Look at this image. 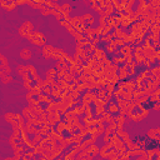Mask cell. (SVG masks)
Here are the masks:
<instances>
[{
	"instance_id": "6da1fadb",
	"label": "cell",
	"mask_w": 160,
	"mask_h": 160,
	"mask_svg": "<svg viewBox=\"0 0 160 160\" xmlns=\"http://www.w3.org/2000/svg\"><path fill=\"white\" fill-rule=\"evenodd\" d=\"M134 54V60L138 63V65L143 64V60L146 58L145 56V50L143 48V45H135V50L133 51Z\"/></svg>"
},
{
	"instance_id": "7a4b0ae2",
	"label": "cell",
	"mask_w": 160,
	"mask_h": 160,
	"mask_svg": "<svg viewBox=\"0 0 160 160\" xmlns=\"http://www.w3.org/2000/svg\"><path fill=\"white\" fill-rule=\"evenodd\" d=\"M54 50H55L54 46L46 44V45H44L43 48H41V55H43V58L45 59V60H50V59H53Z\"/></svg>"
},
{
	"instance_id": "3957f363",
	"label": "cell",
	"mask_w": 160,
	"mask_h": 160,
	"mask_svg": "<svg viewBox=\"0 0 160 160\" xmlns=\"http://www.w3.org/2000/svg\"><path fill=\"white\" fill-rule=\"evenodd\" d=\"M114 151V145H113L111 141H109V143H105V145L103 148H100V156L102 158H109L110 154Z\"/></svg>"
},
{
	"instance_id": "277c9868",
	"label": "cell",
	"mask_w": 160,
	"mask_h": 160,
	"mask_svg": "<svg viewBox=\"0 0 160 160\" xmlns=\"http://www.w3.org/2000/svg\"><path fill=\"white\" fill-rule=\"evenodd\" d=\"M56 75H58V70L56 68H49L46 70V74H45V79L48 81V84L51 85L56 80Z\"/></svg>"
},
{
	"instance_id": "5b68a950",
	"label": "cell",
	"mask_w": 160,
	"mask_h": 160,
	"mask_svg": "<svg viewBox=\"0 0 160 160\" xmlns=\"http://www.w3.org/2000/svg\"><path fill=\"white\" fill-rule=\"evenodd\" d=\"M0 5H1V8L7 11H13L18 7L15 0H0Z\"/></svg>"
},
{
	"instance_id": "8992f818",
	"label": "cell",
	"mask_w": 160,
	"mask_h": 160,
	"mask_svg": "<svg viewBox=\"0 0 160 160\" xmlns=\"http://www.w3.org/2000/svg\"><path fill=\"white\" fill-rule=\"evenodd\" d=\"M146 138L158 141V140L160 139V126H159V128H153V129H149V130H148Z\"/></svg>"
},
{
	"instance_id": "52a82bcc",
	"label": "cell",
	"mask_w": 160,
	"mask_h": 160,
	"mask_svg": "<svg viewBox=\"0 0 160 160\" xmlns=\"http://www.w3.org/2000/svg\"><path fill=\"white\" fill-rule=\"evenodd\" d=\"M68 56L69 55L66 51L63 49H58V48H55L54 54H53V59H54V60H66Z\"/></svg>"
},
{
	"instance_id": "ba28073f",
	"label": "cell",
	"mask_w": 160,
	"mask_h": 160,
	"mask_svg": "<svg viewBox=\"0 0 160 160\" xmlns=\"http://www.w3.org/2000/svg\"><path fill=\"white\" fill-rule=\"evenodd\" d=\"M21 114L25 116V119H26V120H28V119H34V118H39V115H38L37 113H35V111L31 109V106H30V105L23 109Z\"/></svg>"
},
{
	"instance_id": "9c48e42d",
	"label": "cell",
	"mask_w": 160,
	"mask_h": 160,
	"mask_svg": "<svg viewBox=\"0 0 160 160\" xmlns=\"http://www.w3.org/2000/svg\"><path fill=\"white\" fill-rule=\"evenodd\" d=\"M106 110H108L109 113H111L113 115H115V114H119V110H120V108H119V105H118V103L116 102H110L106 104Z\"/></svg>"
},
{
	"instance_id": "30bf717a",
	"label": "cell",
	"mask_w": 160,
	"mask_h": 160,
	"mask_svg": "<svg viewBox=\"0 0 160 160\" xmlns=\"http://www.w3.org/2000/svg\"><path fill=\"white\" fill-rule=\"evenodd\" d=\"M119 16H120V20H121V26L123 28H129V26H132V24H133V20L130 19V16L129 15H126L125 13H121V14H119Z\"/></svg>"
},
{
	"instance_id": "8fae6325",
	"label": "cell",
	"mask_w": 160,
	"mask_h": 160,
	"mask_svg": "<svg viewBox=\"0 0 160 160\" xmlns=\"http://www.w3.org/2000/svg\"><path fill=\"white\" fill-rule=\"evenodd\" d=\"M68 125H69V124H68L66 121H65V120H60V121H58V123L55 124L54 129L56 130V132H58L59 134H64L65 132H66Z\"/></svg>"
},
{
	"instance_id": "7c38bea8",
	"label": "cell",
	"mask_w": 160,
	"mask_h": 160,
	"mask_svg": "<svg viewBox=\"0 0 160 160\" xmlns=\"http://www.w3.org/2000/svg\"><path fill=\"white\" fill-rule=\"evenodd\" d=\"M78 118H80V116H78V114H76V113H75L73 109L68 110V111L64 114V120L66 121L68 124H69L70 121H73V120H75V119H78Z\"/></svg>"
},
{
	"instance_id": "4fadbf2b",
	"label": "cell",
	"mask_w": 160,
	"mask_h": 160,
	"mask_svg": "<svg viewBox=\"0 0 160 160\" xmlns=\"http://www.w3.org/2000/svg\"><path fill=\"white\" fill-rule=\"evenodd\" d=\"M99 119L102 120L103 123H105V124H109L110 121L114 120V115H113L111 113H109L108 110H105V111L103 113V114L99 116Z\"/></svg>"
},
{
	"instance_id": "5bb4252c",
	"label": "cell",
	"mask_w": 160,
	"mask_h": 160,
	"mask_svg": "<svg viewBox=\"0 0 160 160\" xmlns=\"http://www.w3.org/2000/svg\"><path fill=\"white\" fill-rule=\"evenodd\" d=\"M83 20H84L86 26H93L94 23H95V18H94V15L91 13H86L83 15Z\"/></svg>"
},
{
	"instance_id": "9a60e30c",
	"label": "cell",
	"mask_w": 160,
	"mask_h": 160,
	"mask_svg": "<svg viewBox=\"0 0 160 160\" xmlns=\"http://www.w3.org/2000/svg\"><path fill=\"white\" fill-rule=\"evenodd\" d=\"M114 120L118 124V128H124V124L126 121V116L125 115H121V114H115L114 115Z\"/></svg>"
},
{
	"instance_id": "2e32d148",
	"label": "cell",
	"mask_w": 160,
	"mask_h": 160,
	"mask_svg": "<svg viewBox=\"0 0 160 160\" xmlns=\"http://www.w3.org/2000/svg\"><path fill=\"white\" fill-rule=\"evenodd\" d=\"M19 55H20V58L23 59V60H29V59L33 56V53H31V50L29 48H24V49L20 50Z\"/></svg>"
},
{
	"instance_id": "e0dca14e",
	"label": "cell",
	"mask_w": 160,
	"mask_h": 160,
	"mask_svg": "<svg viewBox=\"0 0 160 160\" xmlns=\"http://www.w3.org/2000/svg\"><path fill=\"white\" fill-rule=\"evenodd\" d=\"M85 150H86V151H89V153H90L93 156H96L98 154H100V148H99V146L96 145V143H93L91 145H89V146L86 148Z\"/></svg>"
},
{
	"instance_id": "ac0fdd59",
	"label": "cell",
	"mask_w": 160,
	"mask_h": 160,
	"mask_svg": "<svg viewBox=\"0 0 160 160\" xmlns=\"http://www.w3.org/2000/svg\"><path fill=\"white\" fill-rule=\"evenodd\" d=\"M118 76H119L120 80H126L129 78V73H128V69L125 66H119V70H118Z\"/></svg>"
},
{
	"instance_id": "d6986e66",
	"label": "cell",
	"mask_w": 160,
	"mask_h": 160,
	"mask_svg": "<svg viewBox=\"0 0 160 160\" xmlns=\"http://www.w3.org/2000/svg\"><path fill=\"white\" fill-rule=\"evenodd\" d=\"M126 31H124V29H121L120 26L119 28H115L114 30H113V37L114 38H120V39H124L126 37Z\"/></svg>"
},
{
	"instance_id": "ffe728a7",
	"label": "cell",
	"mask_w": 160,
	"mask_h": 160,
	"mask_svg": "<svg viewBox=\"0 0 160 160\" xmlns=\"http://www.w3.org/2000/svg\"><path fill=\"white\" fill-rule=\"evenodd\" d=\"M55 68L58 72L59 70H66V72H69V64L66 60H58L55 64Z\"/></svg>"
},
{
	"instance_id": "44dd1931",
	"label": "cell",
	"mask_w": 160,
	"mask_h": 160,
	"mask_svg": "<svg viewBox=\"0 0 160 160\" xmlns=\"http://www.w3.org/2000/svg\"><path fill=\"white\" fill-rule=\"evenodd\" d=\"M160 102V86L154 90L151 94H150V103L154 104V103H159Z\"/></svg>"
},
{
	"instance_id": "7402d4cb",
	"label": "cell",
	"mask_w": 160,
	"mask_h": 160,
	"mask_svg": "<svg viewBox=\"0 0 160 160\" xmlns=\"http://www.w3.org/2000/svg\"><path fill=\"white\" fill-rule=\"evenodd\" d=\"M124 89H126V90H130L133 91L134 89H136V81L135 80H124Z\"/></svg>"
},
{
	"instance_id": "603a6c76",
	"label": "cell",
	"mask_w": 160,
	"mask_h": 160,
	"mask_svg": "<svg viewBox=\"0 0 160 160\" xmlns=\"http://www.w3.org/2000/svg\"><path fill=\"white\" fill-rule=\"evenodd\" d=\"M111 61L114 63V64H116V65H119V66H123V65L126 63L125 61V58H124L123 55H114V56L111 58Z\"/></svg>"
},
{
	"instance_id": "cb8c5ba5",
	"label": "cell",
	"mask_w": 160,
	"mask_h": 160,
	"mask_svg": "<svg viewBox=\"0 0 160 160\" xmlns=\"http://www.w3.org/2000/svg\"><path fill=\"white\" fill-rule=\"evenodd\" d=\"M0 79H1L3 84H9V83H13L14 78L11 76V74H4V73H0Z\"/></svg>"
},
{
	"instance_id": "d4e9b609",
	"label": "cell",
	"mask_w": 160,
	"mask_h": 160,
	"mask_svg": "<svg viewBox=\"0 0 160 160\" xmlns=\"http://www.w3.org/2000/svg\"><path fill=\"white\" fill-rule=\"evenodd\" d=\"M134 141H135V144L138 145L139 148H146L148 138H145V136H140V138H136Z\"/></svg>"
},
{
	"instance_id": "484cf974",
	"label": "cell",
	"mask_w": 160,
	"mask_h": 160,
	"mask_svg": "<svg viewBox=\"0 0 160 160\" xmlns=\"http://www.w3.org/2000/svg\"><path fill=\"white\" fill-rule=\"evenodd\" d=\"M85 108H86L85 105L78 104V105H75V106H74L73 110L76 113V114H78V116H81V115H84V114H85Z\"/></svg>"
},
{
	"instance_id": "4316f807",
	"label": "cell",
	"mask_w": 160,
	"mask_h": 160,
	"mask_svg": "<svg viewBox=\"0 0 160 160\" xmlns=\"http://www.w3.org/2000/svg\"><path fill=\"white\" fill-rule=\"evenodd\" d=\"M60 11H63L64 14H66V15H70V13L73 11V7L70 5L69 3H65V4H61V7H60Z\"/></svg>"
},
{
	"instance_id": "83f0119b",
	"label": "cell",
	"mask_w": 160,
	"mask_h": 160,
	"mask_svg": "<svg viewBox=\"0 0 160 160\" xmlns=\"http://www.w3.org/2000/svg\"><path fill=\"white\" fill-rule=\"evenodd\" d=\"M58 108H59V104H58V100H54V102H51L48 104L46 106V111L48 113H51V111H58Z\"/></svg>"
},
{
	"instance_id": "f1b7e54d",
	"label": "cell",
	"mask_w": 160,
	"mask_h": 160,
	"mask_svg": "<svg viewBox=\"0 0 160 160\" xmlns=\"http://www.w3.org/2000/svg\"><path fill=\"white\" fill-rule=\"evenodd\" d=\"M15 118H16V114H15V113L8 111V113H5V115H4V120L7 121V123H9V124H11V121H13Z\"/></svg>"
},
{
	"instance_id": "f546056e",
	"label": "cell",
	"mask_w": 160,
	"mask_h": 160,
	"mask_svg": "<svg viewBox=\"0 0 160 160\" xmlns=\"http://www.w3.org/2000/svg\"><path fill=\"white\" fill-rule=\"evenodd\" d=\"M16 72L20 76H23L24 74L29 73V69H28V65H18L16 66Z\"/></svg>"
},
{
	"instance_id": "4dcf8cb0",
	"label": "cell",
	"mask_w": 160,
	"mask_h": 160,
	"mask_svg": "<svg viewBox=\"0 0 160 160\" xmlns=\"http://www.w3.org/2000/svg\"><path fill=\"white\" fill-rule=\"evenodd\" d=\"M39 11H40V14H41V15H44V16H48V15L51 14V9H50L49 7H46L45 4L41 5L40 9H39Z\"/></svg>"
},
{
	"instance_id": "1f68e13d",
	"label": "cell",
	"mask_w": 160,
	"mask_h": 160,
	"mask_svg": "<svg viewBox=\"0 0 160 160\" xmlns=\"http://www.w3.org/2000/svg\"><path fill=\"white\" fill-rule=\"evenodd\" d=\"M114 11H115V7H114V4H113V1L111 3H108L106 4V7H105V13H106V15H113L114 14Z\"/></svg>"
},
{
	"instance_id": "d6a6232c",
	"label": "cell",
	"mask_w": 160,
	"mask_h": 160,
	"mask_svg": "<svg viewBox=\"0 0 160 160\" xmlns=\"http://www.w3.org/2000/svg\"><path fill=\"white\" fill-rule=\"evenodd\" d=\"M149 30L151 34H160V24H156V23H151Z\"/></svg>"
},
{
	"instance_id": "836d02e7",
	"label": "cell",
	"mask_w": 160,
	"mask_h": 160,
	"mask_svg": "<svg viewBox=\"0 0 160 160\" xmlns=\"http://www.w3.org/2000/svg\"><path fill=\"white\" fill-rule=\"evenodd\" d=\"M105 110H106V106H103V105H100V106H95V110H94V115H95L96 118H99V116L102 115Z\"/></svg>"
},
{
	"instance_id": "e575fe53",
	"label": "cell",
	"mask_w": 160,
	"mask_h": 160,
	"mask_svg": "<svg viewBox=\"0 0 160 160\" xmlns=\"http://www.w3.org/2000/svg\"><path fill=\"white\" fill-rule=\"evenodd\" d=\"M66 29H68L69 34H70V35H73V37H75V35L79 33V30H78V29H76L74 25H72V24H69V25L66 26Z\"/></svg>"
},
{
	"instance_id": "d590c367",
	"label": "cell",
	"mask_w": 160,
	"mask_h": 160,
	"mask_svg": "<svg viewBox=\"0 0 160 160\" xmlns=\"http://www.w3.org/2000/svg\"><path fill=\"white\" fill-rule=\"evenodd\" d=\"M96 94H98V98H100V99H105L106 96H108V93H106V90H105V88H102V89H98V91H96Z\"/></svg>"
},
{
	"instance_id": "8d00e7d4",
	"label": "cell",
	"mask_w": 160,
	"mask_h": 160,
	"mask_svg": "<svg viewBox=\"0 0 160 160\" xmlns=\"http://www.w3.org/2000/svg\"><path fill=\"white\" fill-rule=\"evenodd\" d=\"M30 106H31V109H33L35 113H37L38 115H40L41 113H43V111L45 110V109L41 108V105H40V104H37V105H30Z\"/></svg>"
},
{
	"instance_id": "74e56055",
	"label": "cell",
	"mask_w": 160,
	"mask_h": 160,
	"mask_svg": "<svg viewBox=\"0 0 160 160\" xmlns=\"http://www.w3.org/2000/svg\"><path fill=\"white\" fill-rule=\"evenodd\" d=\"M28 69H29V74H30L33 78H35V76L38 75V70H37V68H35L34 65H28Z\"/></svg>"
},
{
	"instance_id": "f35d334b",
	"label": "cell",
	"mask_w": 160,
	"mask_h": 160,
	"mask_svg": "<svg viewBox=\"0 0 160 160\" xmlns=\"http://www.w3.org/2000/svg\"><path fill=\"white\" fill-rule=\"evenodd\" d=\"M100 38H102V41H104V43H106V44H109L110 41L114 39V37H113V33L109 34V35H103V37H100Z\"/></svg>"
},
{
	"instance_id": "ab89813d",
	"label": "cell",
	"mask_w": 160,
	"mask_h": 160,
	"mask_svg": "<svg viewBox=\"0 0 160 160\" xmlns=\"http://www.w3.org/2000/svg\"><path fill=\"white\" fill-rule=\"evenodd\" d=\"M0 73H4V74H11V68H10V65L0 66Z\"/></svg>"
},
{
	"instance_id": "60d3db41",
	"label": "cell",
	"mask_w": 160,
	"mask_h": 160,
	"mask_svg": "<svg viewBox=\"0 0 160 160\" xmlns=\"http://www.w3.org/2000/svg\"><path fill=\"white\" fill-rule=\"evenodd\" d=\"M124 58H125L126 64H130L132 61H134V54H133V53H129V54H125V55H124Z\"/></svg>"
},
{
	"instance_id": "b9f144b4",
	"label": "cell",
	"mask_w": 160,
	"mask_h": 160,
	"mask_svg": "<svg viewBox=\"0 0 160 160\" xmlns=\"http://www.w3.org/2000/svg\"><path fill=\"white\" fill-rule=\"evenodd\" d=\"M0 66H5V65H9V61H8V59H7V56H5L4 54H1L0 55Z\"/></svg>"
},
{
	"instance_id": "7bdbcfd3",
	"label": "cell",
	"mask_w": 160,
	"mask_h": 160,
	"mask_svg": "<svg viewBox=\"0 0 160 160\" xmlns=\"http://www.w3.org/2000/svg\"><path fill=\"white\" fill-rule=\"evenodd\" d=\"M115 43L118 45V48H121V46L125 45V41H124V39H120V38H115Z\"/></svg>"
},
{
	"instance_id": "ee69618b",
	"label": "cell",
	"mask_w": 160,
	"mask_h": 160,
	"mask_svg": "<svg viewBox=\"0 0 160 160\" xmlns=\"http://www.w3.org/2000/svg\"><path fill=\"white\" fill-rule=\"evenodd\" d=\"M51 91H53V88H51V85H48V86H45V88L43 89V93L48 94V95H51Z\"/></svg>"
},
{
	"instance_id": "f6af8a7d",
	"label": "cell",
	"mask_w": 160,
	"mask_h": 160,
	"mask_svg": "<svg viewBox=\"0 0 160 160\" xmlns=\"http://www.w3.org/2000/svg\"><path fill=\"white\" fill-rule=\"evenodd\" d=\"M28 4V0H16V5H24Z\"/></svg>"
}]
</instances>
